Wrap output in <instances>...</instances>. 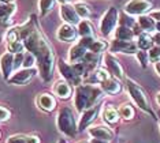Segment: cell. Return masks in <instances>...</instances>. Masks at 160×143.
I'll use <instances>...</instances> for the list:
<instances>
[{
  "mask_svg": "<svg viewBox=\"0 0 160 143\" xmlns=\"http://www.w3.org/2000/svg\"><path fill=\"white\" fill-rule=\"evenodd\" d=\"M19 33V40L23 42L25 49L29 53H32L37 60V71L38 75L44 82H49L53 75V68H55V52L51 46L48 40L40 30L37 17L30 15L29 19L21 26H17Z\"/></svg>",
  "mask_w": 160,
  "mask_h": 143,
  "instance_id": "6da1fadb",
  "label": "cell"
},
{
  "mask_svg": "<svg viewBox=\"0 0 160 143\" xmlns=\"http://www.w3.org/2000/svg\"><path fill=\"white\" fill-rule=\"evenodd\" d=\"M104 91L101 87L93 86L90 83H82L75 87V94H74V106L75 111L82 113L86 109L92 108L97 105L99 101L103 98Z\"/></svg>",
  "mask_w": 160,
  "mask_h": 143,
  "instance_id": "7a4b0ae2",
  "label": "cell"
},
{
  "mask_svg": "<svg viewBox=\"0 0 160 143\" xmlns=\"http://www.w3.org/2000/svg\"><path fill=\"white\" fill-rule=\"evenodd\" d=\"M58 69H59L62 78L70 83L71 86H75V87L82 85L83 79L88 76V69H86L85 64L82 61L71 64L64 61L63 59H59L58 60Z\"/></svg>",
  "mask_w": 160,
  "mask_h": 143,
  "instance_id": "3957f363",
  "label": "cell"
},
{
  "mask_svg": "<svg viewBox=\"0 0 160 143\" xmlns=\"http://www.w3.org/2000/svg\"><path fill=\"white\" fill-rule=\"evenodd\" d=\"M56 127L60 134L68 138L75 136V134L78 132V124L75 122V113L71 108L64 106L59 111L56 116Z\"/></svg>",
  "mask_w": 160,
  "mask_h": 143,
  "instance_id": "277c9868",
  "label": "cell"
},
{
  "mask_svg": "<svg viewBox=\"0 0 160 143\" xmlns=\"http://www.w3.org/2000/svg\"><path fill=\"white\" fill-rule=\"evenodd\" d=\"M126 87H127V91H129L130 97H132V100L136 102V105L138 108H140L141 111H144V112L153 116V111H152L151 105H149L148 97H147V94H145V91L142 90V87H140L132 79H126Z\"/></svg>",
  "mask_w": 160,
  "mask_h": 143,
  "instance_id": "5b68a950",
  "label": "cell"
},
{
  "mask_svg": "<svg viewBox=\"0 0 160 143\" xmlns=\"http://www.w3.org/2000/svg\"><path fill=\"white\" fill-rule=\"evenodd\" d=\"M118 22H119V12L116 7H110L107 11L104 12V15L101 17L100 21V34L103 37H110L112 33L115 31V29L118 27Z\"/></svg>",
  "mask_w": 160,
  "mask_h": 143,
  "instance_id": "8992f818",
  "label": "cell"
},
{
  "mask_svg": "<svg viewBox=\"0 0 160 143\" xmlns=\"http://www.w3.org/2000/svg\"><path fill=\"white\" fill-rule=\"evenodd\" d=\"M153 8V2L152 0H129L123 7V11L130 17H141L147 15Z\"/></svg>",
  "mask_w": 160,
  "mask_h": 143,
  "instance_id": "52a82bcc",
  "label": "cell"
},
{
  "mask_svg": "<svg viewBox=\"0 0 160 143\" xmlns=\"http://www.w3.org/2000/svg\"><path fill=\"white\" fill-rule=\"evenodd\" d=\"M37 69L36 68H22V69H18L14 74L10 76V79L7 82L10 85H17V86H23V85H28L32 79L36 76L37 74Z\"/></svg>",
  "mask_w": 160,
  "mask_h": 143,
  "instance_id": "ba28073f",
  "label": "cell"
},
{
  "mask_svg": "<svg viewBox=\"0 0 160 143\" xmlns=\"http://www.w3.org/2000/svg\"><path fill=\"white\" fill-rule=\"evenodd\" d=\"M110 50L112 53L136 55L138 52V46L134 41H119V40H112L111 44H110Z\"/></svg>",
  "mask_w": 160,
  "mask_h": 143,
  "instance_id": "9c48e42d",
  "label": "cell"
},
{
  "mask_svg": "<svg viewBox=\"0 0 160 143\" xmlns=\"http://www.w3.org/2000/svg\"><path fill=\"white\" fill-rule=\"evenodd\" d=\"M56 37L59 41L63 42H74L79 40V34H78V29L72 25L68 23H63L62 26L58 29L56 33Z\"/></svg>",
  "mask_w": 160,
  "mask_h": 143,
  "instance_id": "30bf717a",
  "label": "cell"
},
{
  "mask_svg": "<svg viewBox=\"0 0 160 143\" xmlns=\"http://www.w3.org/2000/svg\"><path fill=\"white\" fill-rule=\"evenodd\" d=\"M100 109H101V105L97 104V105L92 106V108H89V109H86V111H83V112L81 113V117H79L78 131H85L86 128H88L90 124L94 122V119L99 116Z\"/></svg>",
  "mask_w": 160,
  "mask_h": 143,
  "instance_id": "8fae6325",
  "label": "cell"
},
{
  "mask_svg": "<svg viewBox=\"0 0 160 143\" xmlns=\"http://www.w3.org/2000/svg\"><path fill=\"white\" fill-rule=\"evenodd\" d=\"M104 64H105V69L110 72L112 78H115L118 80H122L123 78H125V72H123V68H122L121 63H119V61L116 60V59L112 56L111 53L105 55Z\"/></svg>",
  "mask_w": 160,
  "mask_h": 143,
  "instance_id": "7c38bea8",
  "label": "cell"
},
{
  "mask_svg": "<svg viewBox=\"0 0 160 143\" xmlns=\"http://www.w3.org/2000/svg\"><path fill=\"white\" fill-rule=\"evenodd\" d=\"M60 18L63 21V23H68L72 26H78V23L82 19L78 17L77 11H75L72 4H62L60 6Z\"/></svg>",
  "mask_w": 160,
  "mask_h": 143,
  "instance_id": "4fadbf2b",
  "label": "cell"
},
{
  "mask_svg": "<svg viewBox=\"0 0 160 143\" xmlns=\"http://www.w3.org/2000/svg\"><path fill=\"white\" fill-rule=\"evenodd\" d=\"M88 135L92 139H101V141L111 142L114 139V132L107 126H94L88 130Z\"/></svg>",
  "mask_w": 160,
  "mask_h": 143,
  "instance_id": "5bb4252c",
  "label": "cell"
},
{
  "mask_svg": "<svg viewBox=\"0 0 160 143\" xmlns=\"http://www.w3.org/2000/svg\"><path fill=\"white\" fill-rule=\"evenodd\" d=\"M14 69V55L10 52H4L0 56V71L6 80L10 79Z\"/></svg>",
  "mask_w": 160,
  "mask_h": 143,
  "instance_id": "9a60e30c",
  "label": "cell"
},
{
  "mask_svg": "<svg viewBox=\"0 0 160 143\" xmlns=\"http://www.w3.org/2000/svg\"><path fill=\"white\" fill-rule=\"evenodd\" d=\"M36 104H37V106L41 111H44L47 113L55 111L56 108V100L53 95H51L48 93H42L40 94L37 97V100H36Z\"/></svg>",
  "mask_w": 160,
  "mask_h": 143,
  "instance_id": "2e32d148",
  "label": "cell"
},
{
  "mask_svg": "<svg viewBox=\"0 0 160 143\" xmlns=\"http://www.w3.org/2000/svg\"><path fill=\"white\" fill-rule=\"evenodd\" d=\"M53 93L60 100H68L72 95V86L68 82H66L64 79L58 80L55 85H53Z\"/></svg>",
  "mask_w": 160,
  "mask_h": 143,
  "instance_id": "e0dca14e",
  "label": "cell"
},
{
  "mask_svg": "<svg viewBox=\"0 0 160 143\" xmlns=\"http://www.w3.org/2000/svg\"><path fill=\"white\" fill-rule=\"evenodd\" d=\"M100 87H101V90H103L105 94H110V95H115V94L121 93V90H122L121 80L112 78V76L110 79L105 80V82L100 83Z\"/></svg>",
  "mask_w": 160,
  "mask_h": 143,
  "instance_id": "ac0fdd59",
  "label": "cell"
},
{
  "mask_svg": "<svg viewBox=\"0 0 160 143\" xmlns=\"http://www.w3.org/2000/svg\"><path fill=\"white\" fill-rule=\"evenodd\" d=\"M100 61H101V56H100V55L92 53V52H89V50L86 52V55L82 59V63L85 64L88 72H93L96 68H99Z\"/></svg>",
  "mask_w": 160,
  "mask_h": 143,
  "instance_id": "d6986e66",
  "label": "cell"
},
{
  "mask_svg": "<svg viewBox=\"0 0 160 143\" xmlns=\"http://www.w3.org/2000/svg\"><path fill=\"white\" fill-rule=\"evenodd\" d=\"M86 52H88V49H85L82 45H79L77 42L75 45H72L70 48V50H68V61H70L71 64L79 63V61H82V59L86 55Z\"/></svg>",
  "mask_w": 160,
  "mask_h": 143,
  "instance_id": "ffe728a7",
  "label": "cell"
},
{
  "mask_svg": "<svg viewBox=\"0 0 160 143\" xmlns=\"http://www.w3.org/2000/svg\"><path fill=\"white\" fill-rule=\"evenodd\" d=\"M114 33H115V40H119V41H133L134 36H136L133 29L122 26V25H119V26L115 29Z\"/></svg>",
  "mask_w": 160,
  "mask_h": 143,
  "instance_id": "44dd1931",
  "label": "cell"
},
{
  "mask_svg": "<svg viewBox=\"0 0 160 143\" xmlns=\"http://www.w3.org/2000/svg\"><path fill=\"white\" fill-rule=\"evenodd\" d=\"M138 26L144 30V33H152L156 30V21L151 15H141L138 17Z\"/></svg>",
  "mask_w": 160,
  "mask_h": 143,
  "instance_id": "7402d4cb",
  "label": "cell"
},
{
  "mask_svg": "<svg viewBox=\"0 0 160 143\" xmlns=\"http://www.w3.org/2000/svg\"><path fill=\"white\" fill-rule=\"evenodd\" d=\"M77 29L79 37H94V27L89 19H82L78 23Z\"/></svg>",
  "mask_w": 160,
  "mask_h": 143,
  "instance_id": "603a6c76",
  "label": "cell"
},
{
  "mask_svg": "<svg viewBox=\"0 0 160 143\" xmlns=\"http://www.w3.org/2000/svg\"><path fill=\"white\" fill-rule=\"evenodd\" d=\"M17 11L15 3H0V21L7 22Z\"/></svg>",
  "mask_w": 160,
  "mask_h": 143,
  "instance_id": "cb8c5ba5",
  "label": "cell"
},
{
  "mask_svg": "<svg viewBox=\"0 0 160 143\" xmlns=\"http://www.w3.org/2000/svg\"><path fill=\"white\" fill-rule=\"evenodd\" d=\"M137 46L140 50H149L153 46V38L152 36H149V33H140L137 37Z\"/></svg>",
  "mask_w": 160,
  "mask_h": 143,
  "instance_id": "d4e9b609",
  "label": "cell"
},
{
  "mask_svg": "<svg viewBox=\"0 0 160 143\" xmlns=\"http://www.w3.org/2000/svg\"><path fill=\"white\" fill-rule=\"evenodd\" d=\"M103 119H104V122L108 123V124L118 123V120H119L118 109H115L112 105H107L104 108V111H103Z\"/></svg>",
  "mask_w": 160,
  "mask_h": 143,
  "instance_id": "484cf974",
  "label": "cell"
},
{
  "mask_svg": "<svg viewBox=\"0 0 160 143\" xmlns=\"http://www.w3.org/2000/svg\"><path fill=\"white\" fill-rule=\"evenodd\" d=\"M72 6H74V8H75V11H77V14H78V17L81 18V19H89L90 15H92V8H90V6L86 4V3L78 2V3H75V4H72Z\"/></svg>",
  "mask_w": 160,
  "mask_h": 143,
  "instance_id": "4316f807",
  "label": "cell"
},
{
  "mask_svg": "<svg viewBox=\"0 0 160 143\" xmlns=\"http://www.w3.org/2000/svg\"><path fill=\"white\" fill-rule=\"evenodd\" d=\"M56 4V0H38V10H40V17L44 18L47 17L53 7Z\"/></svg>",
  "mask_w": 160,
  "mask_h": 143,
  "instance_id": "83f0119b",
  "label": "cell"
},
{
  "mask_svg": "<svg viewBox=\"0 0 160 143\" xmlns=\"http://www.w3.org/2000/svg\"><path fill=\"white\" fill-rule=\"evenodd\" d=\"M108 49V42L105 40H101V38H96L93 41V44L89 46V52L92 53H97V55H101L104 50Z\"/></svg>",
  "mask_w": 160,
  "mask_h": 143,
  "instance_id": "f1b7e54d",
  "label": "cell"
},
{
  "mask_svg": "<svg viewBox=\"0 0 160 143\" xmlns=\"http://www.w3.org/2000/svg\"><path fill=\"white\" fill-rule=\"evenodd\" d=\"M118 112H119V117H122L123 120H132L134 115H136L133 106L130 104H123L121 108L118 109Z\"/></svg>",
  "mask_w": 160,
  "mask_h": 143,
  "instance_id": "f546056e",
  "label": "cell"
},
{
  "mask_svg": "<svg viewBox=\"0 0 160 143\" xmlns=\"http://www.w3.org/2000/svg\"><path fill=\"white\" fill-rule=\"evenodd\" d=\"M25 50V45L22 41H15L11 44H7V52L17 55V53H22Z\"/></svg>",
  "mask_w": 160,
  "mask_h": 143,
  "instance_id": "4dcf8cb0",
  "label": "cell"
},
{
  "mask_svg": "<svg viewBox=\"0 0 160 143\" xmlns=\"http://www.w3.org/2000/svg\"><path fill=\"white\" fill-rule=\"evenodd\" d=\"M15 41H21L19 40V33H18L17 27H10L6 33V42L7 44H11Z\"/></svg>",
  "mask_w": 160,
  "mask_h": 143,
  "instance_id": "1f68e13d",
  "label": "cell"
},
{
  "mask_svg": "<svg viewBox=\"0 0 160 143\" xmlns=\"http://www.w3.org/2000/svg\"><path fill=\"white\" fill-rule=\"evenodd\" d=\"M136 57H137V60H138V63L141 64V67L142 68H147L148 67V64H149V55L147 50H140L138 49V52L136 53Z\"/></svg>",
  "mask_w": 160,
  "mask_h": 143,
  "instance_id": "d6a6232c",
  "label": "cell"
},
{
  "mask_svg": "<svg viewBox=\"0 0 160 143\" xmlns=\"http://www.w3.org/2000/svg\"><path fill=\"white\" fill-rule=\"evenodd\" d=\"M36 65H37V60H36V57L33 56L32 53H25V59H23V64L22 67L23 68H36Z\"/></svg>",
  "mask_w": 160,
  "mask_h": 143,
  "instance_id": "836d02e7",
  "label": "cell"
},
{
  "mask_svg": "<svg viewBox=\"0 0 160 143\" xmlns=\"http://www.w3.org/2000/svg\"><path fill=\"white\" fill-rule=\"evenodd\" d=\"M149 60L156 63V61H160V46L156 45V46H152L151 49H149Z\"/></svg>",
  "mask_w": 160,
  "mask_h": 143,
  "instance_id": "e575fe53",
  "label": "cell"
},
{
  "mask_svg": "<svg viewBox=\"0 0 160 143\" xmlns=\"http://www.w3.org/2000/svg\"><path fill=\"white\" fill-rule=\"evenodd\" d=\"M121 25L122 26H126V27H130V29H134V26H136V21L133 19V17L127 15L125 12L123 14V18L121 19Z\"/></svg>",
  "mask_w": 160,
  "mask_h": 143,
  "instance_id": "d590c367",
  "label": "cell"
},
{
  "mask_svg": "<svg viewBox=\"0 0 160 143\" xmlns=\"http://www.w3.org/2000/svg\"><path fill=\"white\" fill-rule=\"evenodd\" d=\"M94 40H96V37H79L78 44L79 45H82L85 49H89V46L93 44Z\"/></svg>",
  "mask_w": 160,
  "mask_h": 143,
  "instance_id": "8d00e7d4",
  "label": "cell"
},
{
  "mask_svg": "<svg viewBox=\"0 0 160 143\" xmlns=\"http://www.w3.org/2000/svg\"><path fill=\"white\" fill-rule=\"evenodd\" d=\"M23 59H25V53H17V55H14V68L17 69H19V67L23 64Z\"/></svg>",
  "mask_w": 160,
  "mask_h": 143,
  "instance_id": "74e56055",
  "label": "cell"
},
{
  "mask_svg": "<svg viewBox=\"0 0 160 143\" xmlns=\"http://www.w3.org/2000/svg\"><path fill=\"white\" fill-rule=\"evenodd\" d=\"M7 143H26V136L25 135H12V136H10L7 139Z\"/></svg>",
  "mask_w": 160,
  "mask_h": 143,
  "instance_id": "f35d334b",
  "label": "cell"
},
{
  "mask_svg": "<svg viewBox=\"0 0 160 143\" xmlns=\"http://www.w3.org/2000/svg\"><path fill=\"white\" fill-rule=\"evenodd\" d=\"M10 117H11V112L7 108H4V106H0V123L7 122Z\"/></svg>",
  "mask_w": 160,
  "mask_h": 143,
  "instance_id": "ab89813d",
  "label": "cell"
},
{
  "mask_svg": "<svg viewBox=\"0 0 160 143\" xmlns=\"http://www.w3.org/2000/svg\"><path fill=\"white\" fill-rule=\"evenodd\" d=\"M26 143H40V139L36 135H29L26 136Z\"/></svg>",
  "mask_w": 160,
  "mask_h": 143,
  "instance_id": "60d3db41",
  "label": "cell"
},
{
  "mask_svg": "<svg viewBox=\"0 0 160 143\" xmlns=\"http://www.w3.org/2000/svg\"><path fill=\"white\" fill-rule=\"evenodd\" d=\"M152 38H153V42L156 44V45L160 46V33H156V34H155Z\"/></svg>",
  "mask_w": 160,
  "mask_h": 143,
  "instance_id": "b9f144b4",
  "label": "cell"
},
{
  "mask_svg": "<svg viewBox=\"0 0 160 143\" xmlns=\"http://www.w3.org/2000/svg\"><path fill=\"white\" fill-rule=\"evenodd\" d=\"M89 143H110V142H107V141H101V139H90V142Z\"/></svg>",
  "mask_w": 160,
  "mask_h": 143,
  "instance_id": "7bdbcfd3",
  "label": "cell"
},
{
  "mask_svg": "<svg viewBox=\"0 0 160 143\" xmlns=\"http://www.w3.org/2000/svg\"><path fill=\"white\" fill-rule=\"evenodd\" d=\"M155 69H156V72L160 75V61H156L155 63Z\"/></svg>",
  "mask_w": 160,
  "mask_h": 143,
  "instance_id": "ee69618b",
  "label": "cell"
},
{
  "mask_svg": "<svg viewBox=\"0 0 160 143\" xmlns=\"http://www.w3.org/2000/svg\"><path fill=\"white\" fill-rule=\"evenodd\" d=\"M56 2H59L60 6H62V4H70L71 0H56Z\"/></svg>",
  "mask_w": 160,
  "mask_h": 143,
  "instance_id": "f6af8a7d",
  "label": "cell"
},
{
  "mask_svg": "<svg viewBox=\"0 0 160 143\" xmlns=\"http://www.w3.org/2000/svg\"><path fill=\"white\" fill-rule=\"evenodd\" d=\"M156 30H158V33H160V21L156 22Z\"/></svg>",
  "mask_w": 160,
  "mask_h": 143,
  "instance_id": "bcb514c9",
  "label": "cell"
},
{
  "mask_svg": "<svg viewBox=\"0 0 160 143\" xmlns=\"http://www.w3.org/2000/svg\"><path fill=\"white\" fill-rule=\"evenodd\" d=\"M0 3H14V0H0Z\"/></svg>",
  "mask_w": 160,
  "mask_h": 143,
  "instance_id": "7dc6e473",
  "label": "cell"
},
{
  "mask_svg": "<svg viewBox=\"0 0 160 143\" xmlns=\"http://www.w3.org/2000/svg\"><path fill=\"white\" fill-rule=\"evenodd\" d=\"M156 98H158V104H159V105H160V93H159V94H158V97H156Z\"/></svg>",
  "mask_w": 160,
  "mask_h": 143,
  "instance_id": "c3c4849f",
  "label": "cell"
},
{
  "mask_svg": "<svg viewBox=\"0 0 160 143\" xmlns=\"http://www.w3.org/2000/svg\"><path fill=\"white\" fill-rule=\"evenodd\" d=\"M159 123H160V113H159Z\"/></svg>",
  "mask_w": 160,
  "mask_h": 143,
  "instance_id": "681fc988",
  "label": "cell"
},
{
  "mask_svg": "<svg viewBox=\"0 0 160 143\" xmlns=\"http://www.w3.org/2000/svg\"><path fill=\"white\" fill-rule=\"evenodd\" d=\"M0 136H2V134H0Z\"/></svg>",
  "mask_w": 160,
  "mask_h": 143,
  "instance_id": "f907efd6",
  "label": "cell"
}]
</instances>
